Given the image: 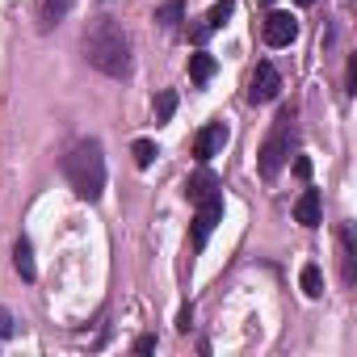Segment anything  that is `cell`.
<instances>
[{
	"instance_id": "obj_16",
	"label": "cell",
	"mask_w": 357,
	"mask_h": 357,
	"mask_svg": "<svg viewBox=\"0 0 357 357\" xmlns=\"http://www.w3.org/2000/svg\"><path fill=\"white\" fill-rule=\"evenodd\" d=\"M231 13H236V0H215L211 13H206V26H211V30H223Z\"/></svg>"
},
{
	"instance_id": "obj_13",
	"label": "cell",
	"mask_w": 357,
	"mask_h": 357,
	"mask_svg": "<svg viewBox=\"0 0 357 357\" xmlns=\"http://www.w3.org/2000/svg\"><path fill=\"white\" fill-rule=\"evenodd\" d=\"M155 22H160L164 30H176V26L185 22V5H181V0H164V5L155 9Z\"/></svg>"
},
{
	"instance_id": "obj_7",
	"label": "cell",
	"mask_w": 357,
	"mask_h": 357,
	"mask_svg": "<svg viewBox=\"0 0 357 357\" xmlns=\"http://www.w3.org/2000/svg\"><path fill=\"white\" fill-rule=\"evenodd\" d=\"M227 139H231L227 122H211V126H202V130L194 135V155H198V164L215 160V155H219V151L227 147Z\"/></svg>"
},
{
	"instance_id": "obj_15",
	"label": "cell",
	"mask_w": 357,
	"mask_h": 357,
	"mask_svg": "<svg viewBox=\"0 0 357 357\" xmlns=\"http://www.w3.org/2000/svg\"><path fill=\"white\" fill-rule=\"evenodd\" d=\"M298 282H303V294H307V298H319V294H324V273H319V265H303Z\"/></svg>"
},
{
	"instance_id": "obj_21",
	"label": "cell",
	"mask_w": 357,
	"mask_h": 357,
	"mask_svg": "<svg viewBox=\"0 0 357 357\" xmlns=\"http://www.w3.org/2000/svg\"><path fill=\"white\" fill-rule=\"evenodd\" d=\"M5 336H13V315L0 307V340H5Z\"/></svg>"
},
{
	"instance_id": "obj_10",
	"label": "cell",
	"mask_w": 357,
	"mask_h": 357,
	"mask_svg": "<svg viewBox=\"0 0 357 357\" xmlns=\"http://www.w3.org/2000/svg\"><path fill=\"white\" fill-rule=\"evenodd\" d=\"M215 68H219V63H215V55H211V51L190 55V80H194V84H206V80L215 76Z\"/></svg>"
},
{
	"instance_id": "obj_6",
	"label": "cell",
	"mask_w": 357,
	"mask_h": 357,
	"mask_svg": "<svg viewBox=\"0 0 357 357\" xmlns=\"http://www.w3.org/2000/svg\"><path fill=\"white\" fill-rule=\"evenodd\" d=\"M278 93H282V76H278V68H273L269 59L257 63L252 84H248V101H252V105H269V101H278Z\"/></svg>"
},
{
	"instance_id": "obj_2",
	"label": "cell",
	"mask_w": 357,
	"mask_h": 357,
	"mask_svg": "<svg viewBox=\"0 0 357 357\" xmlns=\"http://www.w3.org/2000/svg\"><path fill=\"white\" fill-rule=\"evenodd\" d=\"M63 176H68V185L76 190V198L84 202H97L105 194V151L97 139H80L68 147L63 155Z\"/></svg>"
},
{
	"instance_id": "obj_20",
	"label": "cell",
	"mask_w": 357,
	"mask_h": 357,
	"mask_svg": "<svg viewBox=\"0 0 357 357\" xmlns=\"http://www.w3.org/2000/svg\"><path fill=\"white\" fill-rule=\"evenodd\" d=\"M194 324V307H181V315H176V332H190Z\"/></svg>"
},
{
	"instance_id": "obj_12",
	"label": "cell",
	"mask_w": 357,
	"mask_h": 357,
	"mask_svg": "<svg viewBox=\"0 0 357 357\" xmlns=\"http://www.w3.org/2000/svg\"><path fill=\"white\" fill-rule=\"evenodd\" d=\"M340 265H344V282H357V252H353V231H340Z\"/></svg>"
},
{
	"instance_id": "obj_22",
	"label": "cell",
	"mask_w": 357,
	"mask_h": 357,
	"mask_svg": "<svg viewBox=\"0 0 357 357\" xmlns=\"http://www.w3.org/2000/svg\"><path fill=\"white\" fill-rule=\"evenodd\" d=\"M190 38H194V43H198V47H202V43H206V38H211V26H206V22H198V26H194V30H190Z\"/></svg>"
},
{
	"instance_id": "obj_5",
	"label": "cell",
	"mask_w": 357,
	"mask_h": 357,
	"mask_svg": "<svg viewBox=\"0 0 357 357\" xmlns=\"http://www.w3.org/2000/svg\"><path fill=\"white\" fill-rule=\"evenodd\" d=\"M261 38H265V47H290V43L298 38V22H294V13L273 9V13L261 22Z\"/></svg>"
},
{
	"instance_id": "obj_9",
	"label": "cell",
	"mask_w": 357,
	"mask_h": 357,
	"mask_svg": "<svg viewBox=\"0 0 357 357\" xmlns=\"http://www.w3.org/2000/svg\"><path fill=\"white\" fill-rule=\"evenodd\" d=\"M319 215H324V202H319V190H303L298 194V202H294V219L303 223V227H319Z\"/></svg>"
},
{
	"instance_id": "obj_24",
	"label": "cell",
	"mask_w": 357,
	"mask_h": 357,
	"mask_svg": "<svg viewBox=\"0 0 357 357\" xmlns=\"http://www.w3.org/2000/svg\"><path fill=\"white\" fill-rule=\"evenodd\" d=\"M135 349H139V353H151V349H155V336H139Z\"/></svg>"
},
{
	"instance_id": "obj_17",
	"label": "cell",
	"mask_w": 357,
	"mask_h": 357,
	"mask_svg": "<svg viewBox=\"0 0 357 357\" xmlns=\"http://www.w3.org/2000/svg\"><path fill=\"white\" fill-rule=\"evenodd\" d=\"M130 155H135V164H139V168H151V160H155L160 151H155V143H151V139H135Z\"/></svg>"
},
{
	"instance_id": "obj_1",
	"label": "cell",
	"mask_w": 357,
	"mask_h": 357,
	"mask_svg": "<svg viewBox=\"0 0 357 357\" xmlns=\"http://www.w3.org/2000/svg\"><path fill=\"white\" fill-rule=\"evenodd\" d=\"M84 59L101 72V76H126L130 72V38L122 34L118 22L101 17L84 30Z\"/></svg>"
},
{
	"instance_id": "obj_14",
	"label": "cell",
	"mask_w": 357,
	"mask_h": 357,
	"mask_svg": "<svg viewBox=\"0 0 357 357\" xmlns=\"http://www.w3.org/2000/svg\"><path fill=\"white\" fill-rule=\"evenodd\" d=\"M68 9H72V0H43V30L59 26L68 17Z\"/></svg>"
},
{
	"instance_id": "obj_18",
	"label": "cell",
	"mask_w": 357,
	"mask_h": 357,
	"mask_svg": "<svg viewBox=\"0 0 357 357\" xmlns=\"http://www.w3.org/2000/svg\"><path fill=\"white\" fill-rule=\"evenodd\" d=\"M172 109H176V93H160V101H155V122H168L172 118Z\"/></svg>"
},
{
	"instance_id": "obj_19",
	"label": "cell",
	"mask_w": 357,
	"mask_h": 357,
	"mask_svg": "<svg viewBox=\"0 0 357 357\" xmlns=\"http://www.w3.org/2000/svg\"><path fill=\"white\" fill-rule=\"evenodd\" d=\"M294 176H298V181H311V160H307V155L294 160Z\"/></svg>"
},
{
	"instance_id": "obj_8",
	"label": "cell",
	"mask_w": 357,
	"mask_h": 357,
	"mask_svg": "<svg viewBox=\"0 0 357 357\" xmlns=\"http://www.w3.org/2000/svg\"><path fill=\"white\" fill-rule=\"evenodd\" d=\"M219 190H223V185H219V176H215L206 164L190 176V181H185V198H190L194 206H198V202H206V198H211V194H219Z\"/></svg>"
},
{
	"instance_id": "obj_4",
	"label": "cell",
	"mask_w": 357,
	"mask_h": 357,
	"mask_svg": "<svg viewBox=\"0 0 357 357\" xmlns=\"http://www.w3.org/2000/svg\"><path fill=\"white\" fill-rule=\"evenodd\" d=\"M219 219H223V190H219V194H211L206 202H198V215H194V227H190V244H194L198 252H202V248H206V240L215 236Z\"/></svg>"
},
{
	"instance_id": "obj_23",
	"label": "cell",
	"mask_w": 357,
	"mask_h": 357,
	"mask_svg": "<svg viewBox=\"0 0 357 357\" xmlns=\"http://www.w3.org/2000/svg\"><path fill=\"white\" fill-rule=\"evenodd\" d=\"M344 84H349V93H357V59H349V80Z\"/></svg>"
},
{
	"instance_id": "obj_25",
	"label": "cell",
	"mask_w": 357,
	"mask_h": 357,
	"mask_svg": "<svg viewBox=\"0 0 357 357\" xmlns=\"http://www.w3.org/2000/svg\"><path fill=\"white\" fill-rule=\"evenodd\" d=\"M298 5H311V0H298Z\"/></svg>"
},
{
	"instance_id": "obj_3",
	"label": "cell",
	"mask_w": 357,
	"mask_h": 357,
	"mask_svg": "<svg viewBox=\"0 0 357 357\" xmlns=\"http://www.w3.org/2000/svg\"><path fill=\"white\" fill-rule=\"evenodd\" d=\"M290 139H294V105H282V114H278L269 139H265L261 151H257V155H261L257 168H261L265 181H273V176L282 172V164H286V155H290Z\"/></svg>"
},
{
	"instance_id": "obj_11",
	"label": "cell",
	"mask_w": 357,
	"mask_h": 357,
	"mask_svg": "<svg viewBox=\"0 0 357 357\" xmlns=\"http://www.w3.org/2000/svg\"><path fill=\"white\" fill-rule=\"evenodd\" d=\"M13 265H17V273L26 278V282H34L38 278V269H34V248H30V240L22 236L17 240V248H13Z\"/></svg>"
}]
</instances>
